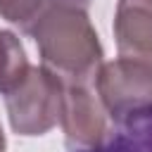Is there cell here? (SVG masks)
Returning <instances> with one entry per match:
<instances>
[{"mask_svg":"<svg viewBox=\"0 0 152 152\" xmlns=\"http://www.w3.org/2000/svg\"><path fill=\"white\" fill-rule=\"evenodd\" d=\"M90 0H45L24 31L33 38L40 64L64 83H93L102 66V43L90 21Z\"/></svg>","mask_w":152,"mask_h":152,"instance_id":"1","label":"cell"},{"mask_svg":"<svg viewBox=\"0 0 152 152\" xmlns=\"http://www.w3.org/2000/svg\"><path fill=\"white\" fill-rule=\"evenodd\" d=\"M64 81L50 69L31 66L28 76L5 95V109L10 126L17 135H45L59 121Z\"/></svg>","mask_w":152,"mask_h":152,"instance_id":"2","label":"cell"},{"mask_svg":"<svg viewBox=\"0 0 152 152\" xmlns=\"http://www.w3.org/2000/svg\"><path fill=\"white\" fill-rule=\"evenodd\" d=\"M93 83L112 124L138 109L152 107V64L150 62L128 59V57L102 62Z\"/></svg>","mask_w":152,"mask_h":152,"instance_id":"3","label":"cell"},{"mask_svg":"<svg viewBox=\"0 0 152 152\" xmlns=\"http://www.w3.org/2000/svg\"><path fill=\"white\" fill-rule=\"evenodd\" d=\"M59 124L64 131V142L71 152L100 145L104 140L109 133L107 112L90 83H64Z\"/></svg>","mask_w":152,"mask_h":152,"instance_id":"4","label":"cell"},{"mask_svg":"<svg viewBox=\"0 0 152 152\" xmlns=\"http://www.w3.org/2000/svg\"><path fill=\"white\" fill-rule=\"evenodd\" d=\"M112 28L119 57L152 64V0H119Z\"/></svg>","mask_w":152,"mask_h":152,"instance_id":"5","label":"cell"},{"mask_svg":"<svg viewBox=\"0 0 152 152\" xmlns=\"http://www.w3.org/2000/svg\"><path fill=\"white\" fill-rule=\"evenodd\" d=\"M74 152H152V107L114 121L100 145Z\"/></svg>","mask_w":152,"mask_h":152,"instance_id":"6","label":"cell"},{"mask_svg":"<svg viewBox=\"0 0 152 152\" xmlns=\"http://www.w3.org/2000/svg\"><path fill=\"white\" fill-rule=\"evenodd\" d=\"M26 50L17 33L0 28V95H10L31 71Z\"/></svg>","mask_w":152,"mask_h":152,"instance_id":"7","label":"cell"},{"mask_svg":"<svg viewBox=\"0 0 152 152\" xmlns=\"http://www.w3.org/2000/svg\"><path fill=\"white\" fill-rule=\"evenodd\" d=\"M45 0H0V17L10 24H17L21 31L31 26V21L40 14Z\"/></svg>","mask_w":152,"mask_h":152,"instance_id":"8","label":"cell"},{"mask_svg":"<svg viewBox=\"0 0 152 152\" xmlns=\"http://www.w3.org/2000/svg\"><path fill=\"white\" fill-rule=\"evenodd\" d=\"M5 150H7V138H5V131L0 126V152H5Z\"/></svg>","mask_w":152,"mask_h":152,"instance_id":"9","label":"cell"}]
</instances>
